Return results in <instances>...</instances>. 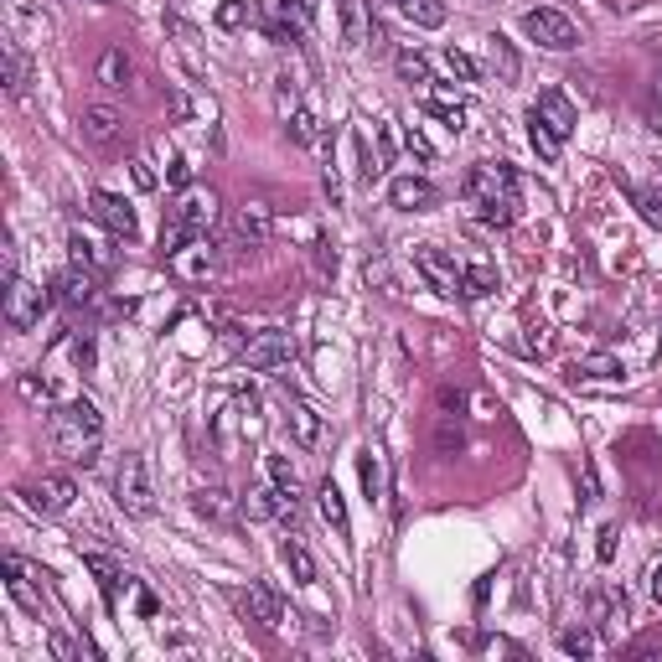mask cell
Listing matches in <instances>:
<instances>
[{"label":"cell","instance_id":"cell-1","mask_svg":"<svg viewBox=\"0 0 662 662\" xmlns=\"http://www.w3.org/2000/svg\"><path fill=\"white\" fill-rule=\"evenodd\" d=\"M99 430H104V419H99V409L88 404V399H73V404H63V409L52 414V445L63 450L68 461H78V466L94 461Z\"/></svg>","mask_w":662,"mask_h":662},{"label":"cell","instance_id":"cell-2","mask_svg":"<svg viewBox=\"0 0 662 662\" xmlns=\"http://www.w3.org/2000/svg\"><path fill=\"white\" fill-rule=\"evenodd\" d=\"M114 497H119V507H125L130 518H150V513H156V487H150V466H145L140 450H130V456L119 461Z\"/></svg>","mask_w":662,"mask_h":662},{"label":"cell","instance_id":"cell-3","mask_svg":"<svg viewBox=\"0 0 662 662\" xmlns=\"http://www.w3.org/2000/svg\"><path fill=\"white\" fill-rule=\"evenodd\" d=\"M461 192H466L471 207H487V202H518V171L507 166V161H481V166L466 171Z\"/></svg>","mask_w":662,"mask_h":662},{"label":"cell","instance_id":"cell-4","mask_svg":"<svg viewBox=\"0 0 662 662\" xmlns=\"http://www.w3.org/2000/svg\"><path fill=\"white\" fill-rule=\"evenodd\" d=\"M238 357H244L254 373H285L295 363V337L290 331H254V337H244Z\"/></svg>","mask_w":662,"mask_h":662},{"label":"cell","instance_id":"cell-5","mask_svg":"<svg viewBox=\"0 0 662 662\" xmlns=\"http://www.w3.org/2000/svg\"><path fill=\"white\" fill-rule=\"evenodd\" d=\"M52 300H57V295H47L42 285H26L21 275L6 280V326H11V331H32Z\"/></svg>","mask_w":662,"mask_h":662},{"label":"cell","instance_id":"cell-6","mask_svg":"<svg viewBox=\"0 0 662 662\" xmlns=\"http://www.w3.org/2000/svg\"><path fill=\"white\" fill-rule=\"evenodd\" d=\"M259 26L275 42H300V32H306V21H311V11H306V0H259Z\"/></svg>","mask_w":662,"mask_h":662},{"label":"cell","instance_id":"cell-7","mask_svg":"<svg viewBox=\"0 0 662 662\" xmlns=\"http://www.w3.org/2000/svg\"><path fill=\"white\" fill-rule=\"evenodd\" d=\"M523 32H528L538 47H549V52H569V47L580 42V26L569 21L564 11H549V6L528 11V16H523Z\"/></svg>","mask_w":662,"mask_h":662},{"label":"cell","instance_id":"cell-8","mask_svg":"<svg viewBox=\"0 0 662 662\" xmlns=\"http://www.w3.org/2000/svg\"><path fill=\"white\" fill-rule=\"evenodd\" d=\"M171 218L176 223H187L192 233H213L218 228V192L213 187H187L182 197H176V207H171Z\"/></svg>","mask_w":662,"mask_h":662},{"label":"cell","instance_id":"cell-9","mask_svg":"<svg viewBox=\"0 0 662 662\" xmlns=\"http://www.w3.org/2000/svg\"><path fill=\"white\" fill-rule=\"evenodd\" d=\"M414 269L430 280V290H435V295H461V269H456V259H450L445 249L419 244V249H414Z\"/></svg>","mask_w":662,"mask_h":662},{"label":"cell","instance_id":"cell-10","mask_svg":"<svg viewBox=\"0 0 662 662\" xmlns=\"http://www.w3.org/2000/svg\"><path fill=\"white\" fill-rule=\"evenodd\" d=\"M528 114H533L538 125H544L559 145H564L569 135H575V125H580V119H575V104H569V99L559 94V88H544V94H538V104H533Z\"/></svg>","mask_w":662,"mask_h":662},{"label":"cell","instance_id":"cell-11","mask_svg":"<svg viewBox=\"0 0 662 662\" xmlns=\"http://www.w3.org/2000/svg\"><path fill=\"white\" fill-rule=\"evenodd\" d=\"M88 213H94L114 238H135L140 233V223H135V207L125 202V197H114V192H94L88 197Z\"/></svg>","mask_w":662,"mask_h":662},{"label":"cell","instance_id":"cell-12","mask_svg":"<svg viewBox=\"0 0 662 662\" xmlns=\"http://www.w3.org/2000/svg\"><path fill=\"white\" fill-rule=\"evenodd\" d=\"M78 125H83V140H94V145L109 150V145H119V135H125V114L109 109V104H88Z\"/></svg>","mask_w":662,"mask_h":662},{"label":"cell","instance_id":"cell-13","mask_svg":"<svg viewBox=\"0 0 662 662\" xmlns=\"http://www.w3.org/2000/svg\"><path fill=\"white\" fill-rule=\"evenodd\" d=\"M233 238L238 244H264L269 233H275V213H269L264 202H244V207H233Z\"/></svg>","mask_w":662,"mask_h":662},{"label":"cell","instance_id":"cell-14","mask_svg":"<svg viewBox=\"0 0 662 662\" xmlns=\"http://www.w3.org/2000/svg\"><path fill=\"white\" fill-rule=\"evenodd\" d=\"M73 497H78L73 476H42L37 487H26V502H32L37 513H68Z\"/></svg>","mask_w":662,"mask_h":662},{"label":"cell","instance_id":"cell-15","mask_svg":"<svg viewBox=\"0 0 662 662\" xmlns=\"http://www.w3.org/2000/svg\"><path fill=\"white\" fill-rule=\"evenodd\" d=\"M94 275H99V269H83V264H73L68 275L52 285V290H57V300H63L68 311H78V306H94V300H99V280H94Z\"/></svg>","mask_w":662,"mask_h":662},{"label":"cell","instance_id":"cell-16","mask_svg":"<svg viewBox=\"0 0 662 662\" xmlns=\"http://www.w3.org/2000/svg\"><path fill=\"white\" fill-rule=\"evenodd\" d=\"M285 419H290V435L306 445V450H316L321 440H326V425H321V414L306 404V399H295V394H285Z\"/></svg>","mask_w":662,"mask_h":662},{"label":"cell","instance_id":"cell-17","mask_svg":"<svg viewBox=\"0 0 662 662\" xmlns=\"http://www.w3.org/2000/svg\"><path fill=\"white\" fill-rule=\"evenodd\" d=\"M238 606H244V616L259 621V626H280V595L269 590L264 580H249L244 595H238Z\"/></svg>","mask_w":662,"mask_h":662},{"label":"cell","instance_id":"cell-18","mask_svg":"<svg viewBox=\"0 0 662 662\" xmlns=\"http://www.w3.org/2000/svg\"><path fill=\"white\" fill-rule=\"evenodd\" d=\"M388 202H394L399 213H425V207H435V187L425 182V176H394Z\"/></svg>","mask_w":662,"mask_h":662},{"label":"cell","instance_id":"cell-19","mask_svg":"<svg viewBox=\"0 0 662 662\" xmlns=\"http://www.w3.org/2000/svg\"><path fill=\"white\" fill-rule=\"evenodd\" d=\"M569 378H585V383H616L621 378V363L611 352H585V357H575V363H569Z\"/></svg>","mask_w":662,"mask_h":662},{"label":"cell","instance_id":"cell-20","mask_svg":"<svg viewBox=\"0 0 662 662\" xmlns=\"http://www.w3.org/2000/svg\"><path fill=\"white\" fill-rule=\"evenodd\" d=\"M590 621H595V626L626 621V590H621V585H595V590H590Z\"/></svg>","mask_w":662,"mask_h":662},{"label":"cell","instance_id":"cell-21","mask_svg":"<svg viewBox=\"0 0 662 662\" xmlns=\"http://www.w3.org/2000/svg\"><path fill=\"white\" fill-rule=\"evenodd\" d=\"M166 114L176 119V125H187V119H207V125H213L218 104L213 99H192L187 88H171V94H166Z\"/></svg>","mask_w":662,"mask_h":662},{"label":"cell","instance_id":"cell-22","mask_svg":"<svg viewBox=\"0 0 662 662\" xmlns=\"http://www.w3.org/2000/svg\"><path fill=\"white\" fill-rule=\"evenodd\" d=\"M192 513L207 523H233V497L223 487H197L192 492Z\"/></svg>","mask_w":662,"mask_h":662},{"label":"cell","instance_id":"cell-23","mask_svg":"<svg viewBox=\"0 0 662 662\" xmlns=\"http://www.w3.org/2000/svg\"><path fill=\"white\" fill-rule=\"evenodd\" d=\"M130 78H135L130 52H125V47H109V52L99 57V83L109 88V94H119V88H130Z\"/></svg>","mask_w":662,"mask_h":662},{"label":"cell","instance_id":"cell-24","mask_svg":"<svg viewBox=\"0 0 662 662\" xmlns=\"http://www.w3.org/2000/svg\"><path fill=\"white\" fill-rule=\"evenodd\" d=\"M621 187H626L631 207H637L652 228H662V182H621Z\"/></svg>","mask_w":662,"mask_h":662},{"label":"cell","instance_id":"cell-25","mask_svg":"<svg viewBox=\"0 0 662 662\" xmlns=\"http://www.w3.org/2000/svg\"><path fill=\"white\" fill-rule=\"evenodd\" d=\"M68 249H73V264H83V269H99V275H104V269L114 264V254H109V249L99 244V238H88L83 228H73Z\"/></svg>","mask_w":662,"mask_h":662},{"label":"cell","instance_id":"cell-26","mask_svg":"<svg viewBox=\"0 0 662 662\" xmlns=\"http://www.w3.org/2000/svg\"><path fill=\"white\" fill-rule=\"evenodd\" d=\"M316 502H321V518L331 523V533H337V538H347V502H342V487H337V481H321V492H316Z\"/></svg>","mask_w":662,"mask_h":662},{"label":"cell","instance_id":"cell-27","mask_svg":"<svg viewBox=\"0 0 662 662\" xmlns=\"http://www.w3.org/2000/svg\"><path fill=\"white\" fill-rule=\"evenodd\" d=\"M280 559H285V569H290V580H295V585H316V559H311V549L300 544V538H285Z\"/></svg>","mask_w":662,"mask_h":662},{"label":"cell","instance_id":"cell-28","mask_svg":"<svg viewBox=\"0 0 662 662\" xmlns=\"http://www.w3.org/2000/svg\"><path fill=\"white\" fill-rule=\"evenodd\" d=\"M497 290V269L487 264V259H471L466 269H461V295L466 300H481V295H492Z\"/></svg>","mask_w":662,"mask_h":662},{"label":"cell","instance_id":"cell-29","mask_svg":"<svg viewBox=\"0 0 662 662\" xmlns=\"http://www.w3.org/2000/svg\"><path fill=\"white\" fill-rule=\"evenodd\" d=\"M487 57H492V73H497L502 83H518V73H523V63H518V52H513V42H507V37H487Z\"/></svg>","mask_w":662,"mask_h":662},{"label":"cell","instance_id":"cell-30","mask_svg":"<svg viewBox=\"0 0 662 662\" xmlns=\"http://www.w3.org/2000/svg\"><path fill=\"white\" fill-rule=\"evenodd\" d=\"M357 466H363V492H368V502H383V497H388V471H383V456L368 445Z\"/></svg>","mask_w":662,"mask_h":662},{"label":"cell","instance_id":"cell-31","mask_svg":"<svg viewBox=\"0 0 662 662\" xmlns=\"http://www.w3.org/2000/svg\"><path fill=\"white\" fill-rule=\"evenodd\" d=\"M466 445V430H461V414H435V450L440 456H456V450Z\"/></svg>","mask_w":662,"mask_h":662},{"label":"cell","instance_id":"cell-32","mask_svg":"<svg viewBox=\"0 0 662 662\" xmlns=\"http://www.w3.org/2000/svg\"><path fill=\"white\" fill-rule=\"evenodd\" d=\"M404 21L425 26V32H435V26H445V0H404Z\"/></svg>","mask_w":662,"mask_h":662},{"label":"cell","instance_id":"cell-33","mask_svg":"<svg viewBox=\"0 0 662 662\" xmlns=\"http://www.w3.org/2000/svg\"><path fill=\"white\" fill-rule=\"evenodd\" d=\"M425 109H430L435 119H445L450 130H461V125H466V104H461V99H450V94H440V88H430V94H425Z\"/></svg>","mask_w":662,"mask_h":662},{"label":"cell","instance_id":"cell-34","mask_svg":"<svg viewBox=\"0 0 662 662\" xmlns=\"http://www.w3.org/2000/svg\"><path fill=\"white\" fill-rule=\"evenodd\" d=\"M285 130H290L295 145H316V140H321V119H316L311 109H295V114L285 119Z\"/></svg>","mask_w":662,"mask_h":662},{"label":"cell","instance_id":"cell-35","mask_svg":"<svg viewBox=\"0 0 662 662\" xmlns=\"http://www.w3.org/2000/svg\"><path fill=\"white\" fill-rule=\"evenodd\" d=\"M264 471H269V481H275L285 497H300V476H295V466L285 456H264Z\"/></svg>","mask_w":662,"mask_h":662},{"label":"cell","instance_id":"cell-36","mask_svg":"<svg viewBox=\"0 0 662 662\" xmlns=\"http://www.w3.org/2000/svg\"><path fill=\"white\" fill-rule=\"evenodd\" d=\"M559 647H564L569 657H590V652H595L590 626H564V631H559Z\"/></svg>","mask_w":662,"mask_h":662},{"label":"cell","instance_id":"cell-37","mask_svg":"<svg viewBox=\"0 0 662 662\" xmlns=\"http://www.w3.org/2000/svg\"><path fill=\"white\" fill-rule=\"evenodd\" d=\"M357 156H363V166H357V176H363V182L373 187V182H378V171H383V156L373 150V135H357Z\"/></svg>","mask_w":662,"mask_h":662},{"label":"cell","instance_id":"cell-38","mask_svg":"<svg viewBox=\"0 0 662 662\" xmlns=\"http://www.w3.org/2000/svg\"><path fill=\"white\" fill-rule=\"evenodd\" d=\"M528 140H533V150H538V156H544V161H559V140L544 130V125H538V119L528 114Z\"/></svg>","mask_w":662,"mask_h":662},{"label":"cell","instance_id":"cell-39","mask_svg":"<svg viewBox=\"0 0 662 662\" xmlns=\"http://www.w3.org/2000/svg\"><path fill=\"white\" fill-rule=\"evenodd\" d=\"M6 88L11 94H26V57L16 47H6Z\"/></svg>","mask_w":662,"mask_h":662},{"label":"cell","instance_id":"cell-40","mask_svg":"<svg viewBox=\"0 0 662 662\" xmlns=\"http://www.w3.org/2000/svg\"><path fill=\"white\" fill-rule=\"evenodd\" d=\"M394 63H399V73H404L409 83H430V63H425L419 52H399Z\"/></svg>","mask_w":662,"mask_h":662},{"label":"cell","instance_id":"cell-41","mask_svg":"<svg viewBox=\"0 0 662 662\" xmlns=\"http://www.w3.org/2000/svg\"><path fill=\"white\" fill-rule=\"evenodd\" d=\"M440 57H445V68H450V73H456L461 83H476V63H471V57H466L461 47H445Z\"/></svg>","mask_w":662,"mask_h":662},{"label":"cell","instance_id":"cell-42","mask_svg":"<svg viewBox=\"0 0 662 662\" xmlns=\"http://www.w3.org/2000/svg\"><path fill=\"white\" fill-rule=\"evenodd\" d=\"M244 21H249V6H244V0H223V6H218V26H223V32H238Z\"/></svg>","mask_w":662,"mask_h":662},{"label":"cell","instance_id":"cell-43","mask_svg":"<svg viewBox=\"0 0 662 662\" xmlns=\"http://www.w3.org/2000/svg\"><path fill=\"white\" fill-rule=\"evenodd\" d=\"M368 285H378L383 295H399V290H394V269H388V259H368Z\"/></svg>","mask_w":662,"mask_h":662},{"label":"cell","instance_id":"cell-44","mask_svg":"<svg viewBox=\"0 0 662 662\" xmlns=\"http://www.w3.org/2000/svg\"><path fill=\"white\" fill-rule=\"evenodd\" d=\"M21 394L32 399V404H47V399H52V383H47V378H32V373H26V378H21Z\"/></svg>","mask_w":662,"mask_h":662},{"label":"cell","instance_id":"cell-45","mask_svg":"<svg viewBox=\"0 0 662 662\" xmlns=\"http://www.w3.org/2000/svg\"><path fill=\"white\" fill-rule=\"evenodd\" d=\"M166 176H171V187H182V192L192 187V166L182 156H166Z\"/></svg>","mask_w":662,"mask_h":662},{"label":"cell","instance_id":"cell-46","mask_svg":"<svg viewBox=\"0 0 662 662\" xmlns=\"http://www.w3.org/2000/svg\"><path fill=\"white\" fill-rule=\"evenodd\" d=\"M130 176H135L140 192H156V187H161V182H156V166H150V161H130Z\"/></svg>","mask_w":662,"mask_h":662},{"label":"cell","instance_id":"cell-47","mask_svg":"<svg viewBox=\"0 0 662 662\" xmlns=\"http://www.w3.org/2000/svg\"><path fill=\"white\" fill-rule=\"evenodd\" d=\"M528 352H533V357H549V352H554V331H549V326H533Z\"/></svg>","mask_w":662,"mask_h":662},{"label":"cell","instance_id":"cell-48","mask_svg":"<svg viewBox=\"0 0 662 662\" xmlns=\"http://www.w3.org/2000/svg\"><path fill=\"white\" fill-rule=\"evenodd\" d=\"M404 145L414 150V161H430V156H435V150H430V140L419 135V130H409V135H404Z\"/></svg>","mask_w":662,"mask_h":662},{"label":"cell","instance_id":"cell-49","mask_svg":"<svg viewBox=\"0 0 662 662\" xmlns=\"http://www.w3.org/2000/svg\"><path fill=\"white\" fill-rule=\"evenodd\" d=\"M647 595H652V600H662V554L647 564Z\"/></svg>","mask_w":662,"mask_h":662},{"label":"cell","instance_id":"cell-50","mask_svg":"<svg viewBox=\"0 0 662 662\" xmlns=\"http://www.w3.org/2000/svg\"><path fill=\"white\" fill-rule=\"evenodd\" d=\"M461 404H466L461 388H440V409H445V414H461Z\"/></svg>","mask_w":662,"mask_h":662},{"label":"cell","instance_id":"cell-51","mask_svg":"<svg viewBox=\"0 0 662 662\" xmlns=\"http://www.w3.org/2000/svg\"><path fill=\"white\" fill-rule=\"evenodd\" d=\"M595 554H600V564H606V559L616 554V528H600V544H595Z\"/></svg>","mask_w":662,"mask_h":662},{"label":"cell","instance_id":"cell-52","mask_svg":"<svg viewBox=\"0 0 662 662\" xmlns=\"http://www.w3.org/2000/svg\"><path fill=\"white\" fill-rule=\"evenodd\" d=\"M52 657H57V662H78V647H73L68 637H52Z\"/></svg>","mask_w":662,"mask_h":662},{"label":"cell","instance_id":"cell-53","mask_svg":"<svg viewBox=\"0 0 662 662\" xmlns=\"http://www.w3.org/2000/svg\"><path fill=\"white\" fill-rule=\"evenodd\" d=\"M363 47H373V52H383V47H388V32H383V26H378L373 16H368V42H363Z\"/></svg>","mask_w":662,"mask_h":662},{"label":"cell","instance_id":"cell-54","mask_svg":"<svg viewBox=\"0 0 662 662\" xmlns=\"http://www.w3.org/2000/svg\"><path fill=\"white\" fill-rule=\"evenodd\" d=\"M595 492H600V481H595V466H585V497H580V502L590 507V502H595Z\"/></svg>","mask_w":662,"mask_h":662},{"label":"cell","instance_id":"cell-55","mask_svg":"<svg viewBox=\"0 0 662 662\" xmlns=\"http://www.w3.org/2000/svg\"><path fill=\"white\" fill-rule=\"evenodd\" d=\"M611 6H616V11H631V6H637V0H611Z\"/></svg>","mask_w":662,"mask_h":662},{"label":"cell","instance_id":"cell-56","mask_svg":"<svg viewBox=\"0 0 662 662\" xmlns=\"http://www.w3.org/2000/svg\"><path fill=\"white\" fill-rule=\"evenodd\" d=\"M368 6H404V0H368Z\"/></svg>","mask_w":662,"mask_h":662},{"label":"cell","instance_id":"cell-57","mask_svg":"<svg viewBox=\"0 0 662 662\" xmlns=\"http://www.w3.org/2000/svg\"><path fill=\"white\" fill-rule=\"evenodd\" d=\"M657 104H662V73H657Z\"/></svg>","mask_w":662,"mask_h":662},{"label":"cell","instance_id":"cell-58","mask_svg":"<svg viewBox=\"0 0 662 662\" xmlns=\"http://www.w3.org/2000/svg\"><path fill=\"white\" fill-rule=\"evenodd\" d=\"M306 11H311V16H316V0H306Z\"/></svg>","mask_w":662,"mask_h":662}]
</instances>
